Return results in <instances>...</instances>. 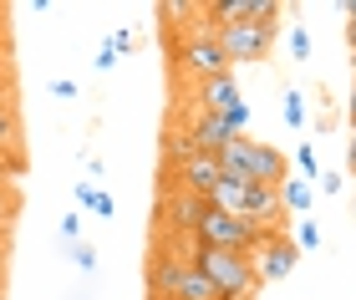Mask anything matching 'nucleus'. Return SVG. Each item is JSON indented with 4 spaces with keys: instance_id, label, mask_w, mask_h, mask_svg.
I'll return each instance as SVG.
<instances>
[{
    "instance_id": "1",
    "label": "nucleus",
    "mask_w": 356,
    "mask_h": 300,
    "mask_svg": "<svg viewBox=\"0 0 356 300\" xmlns=\"http://www.w3.org/2000/svg\"><path fill=\"white\" fill-rule=\"evenodd\" d=\"M193 270H199L209 285H214L219 300H254L260 290V270H254V255H234V249H209V244H193L188 249Z\"/></svg>"
},
{
    "instance_id": "2",
    "label": "nucleus",
    "mask_w": 356,
    "mask_h": 300,
    "mask_svg": "<svg viewBox=\"0 0 356 300\" xmlns=\"http://www.w3.org/2000/svg\"><path fill=\"white\" fill-rule=\"evenodd\" d=\"M214 203L229 209L234 219H245V224H254V229H280L285 224V203H280V188L275 183H250V178L224 173Z\"/></svg>"
},
{
    "instance_id": "3",
    "label": "nucleus",
    "mask_w": 356,
    "mask_h": 300,
    "mask_svg": "<svg viewBox=\"0 0 356 300\" xmlns=\"http://www.w3.org/2000/svg\"><path fill=\"white\" fill-rule=\"evenodd\" d=\"M219 168L234 173V178H250V183H275L280 188L290 178V158L275 148V143H254V138H234L229 148L219 153Z\"/></svg>"
},
{
    "instance_id": "4",
    "label": "nucleus",
    "mask_w": 356,
    "mask_h": 300,
    "mask_svg": "<svg viewBox=\"0 0 356 300\" xmlns=\"http://www.w3.org/2000/svg\"><path fill=\"white\" fill-rule=\"evenodd\" d=\"M270 229H254L245 219H234L229 209H219V203H209L199 229H193V244H209V249H234V255H254V249L265 244Z\"/></svg>"
},
{
    "instance_id": "5",
    "label": "nucleus",
    "mask_w": 356,
    "mask_h": 300,
    "mask_svg": "<svg viewBox=\"0 0 356 300\" xmlns=\"http://www.w3.org/2000/svg\"><path fill=\"white\" fill-rule=\"evenodd\" d=\"M275 31H280V21H245V26L219 31V46H224V56H229V72L234 67H260V61L270 56V46H275Z\"/></svg>"
},
{
    "instance_id": "6",
    "label": "nucleus",
    "mask_w": 356,
    "mask_h": 300,
    "mask_svg": "<svg viewBox=\"0 0 356 300\" xmlns=\"http://www.w3.org/2000/svg\"><path fill=\"white\" fill-rule=\"evenodd\" d=\"M178 67H184L188 76H199V82H209V76H224V72H229V56H224V46H219L214 31H199V26H193L188 36H184V46H178Z\"/></svg>"
},
{
    "instance_id": "7",
    "label": "nucleus",
    "mask_w": 356,
    "mask_h": 300,
    "mask_svg": "<svg viewBox=\"0 0 356 300\" xmlns=\"http://www.w3.org/2000/svg\"><path fill=\"white\" fill-rule=\"evenodd\" d=\"M300 265V244L290 240L285 229H270L265 244L254 249V270H260V285H275V280H285L290 270Z\"/></svg>"
},
{
    "instance_id": "8",
    "label": "nucleus",
    "mask_w": 356,
    "mask_h": 300,
    "mask_svg": "<svg viewBox=\"0 0 356 300\" xmlns=\"http://www.w3.org/2000/svg\"><path fill=\"white\" fill-rule=\"evenodd\" d=\"M184 133H188L193 153H209V158H219V153H224V148H229L234 138H239V133H234V128H229V122H224L219 112H204V107L188 117V128H184Z\"/></svg>"
},
{
    "instance_id": "9",
    "label": "nucleus",
    "mask_w": 356,
    "mask_h": 300,
    "mask_svg": "<svg viewBox=\"0 0 356 300\" xmlns=\"http://www.w3.org/2000/svg\"><path fill=\"white\" fill-rule=\"evenodd\" d=\"M219 178H224V168H219V158H209V153H193L188 163L178 168V183H184L188 194L209 199V203H214V194H219Z\"/></svg>"
},
{
    "instance_id": "10",
    "label": "nucleus",
    "mask_w": 356,
    "mask_h": 300,
    "mask_svg": "<svg viewBox=\"0 0 356 300\" xmlns=\"http://www.w3.org/2000/svg\"><path fill=\"white\" fill-rule=\"evenodd\" d=\"M239 102H245V97H239V82H234V72H224V76H209V82H199V107H204V112H219V117H229Z\"/></svg>"
},
{
    "instance_id": "11",
    "label": "nucleus",
    "mask_w": 356,
    "mask_h": 300,
    "mask_svg": "<svg viewBox=\"0 0 356 300\" xmlns=\"http://www.w3.org/2000/svg\"><path fill=\"white\" fill-rule=\"evenodd\" d=\"M0 153L26 158V148H21V107H15L6 92H0Z\"/></svg>"
},
{
    "instance_id": "12",
    "label": "nucleus",
    "mask_w": 356,
    "mask_h": 300,
    "mask_svg": "<svg viewBox=\"0 0 356 300\" xmlns=\"http://www.w3.org/2000/svg\"><path fill=\"white\" fill-rule=\"evenodd\" d=\"M280 203H285V214H311V203H316V188L305 183V178H285L280 183Z\"/></svg>"
},
{
    "instance_id": "13",
    "label": "nucleus",
    "mask_w": 356,
    "mask_h": 300,
    "mask_svg": "<svg viewBox=\"0 0 356 300\" xmlns=\"http://www.w3.org/2000/svg\"><path fill=\"white\" fill-rule=\"evenodd\" d=\"M305 117H311V112H305V97H300V92H285V128H305Z\"/></svg>"
},
{
    "instance_id": "14",
    "label": "nucleus",
    "mask_w": 356,
    "mask_h": 300,
    "mask_svg": "<svg viewBox=\"0 0 356 300\" xmlns=\"http://www.w3.org/2000/svg\"><path fill=\"white\" fill-rule=\"evenodd\" d=\"M290 56L311 61V31H305V26H290Z\"/></svg>"
},
{
    "instance_id": "15",
    "label": "nucleus",
    "mask_w": 356,
    "mask_h": 300,
    "mask_svg": "<svg viewBox=\"0 0 356 300\" xmlns=\"http://www.w3.org/2000/svg\"><path fill=\"white\" fill-rule=\"evenodd\" d=\"M296 168H300V178H305V183H316V178H321V163H316V153L305 148V143H300V153H296Z\"/></svg>"
},
{
    "instance_id": "16",
    "label": "nucleus",
    "mask_w": 356,
    "mask_h": 300,
    "mask_svg": "<svg viewBox=\"0 0 356 300\" xmlns=\"http://www.w3.org/2000/svg\"><path fill=\"white\" fill-rule=\"evenodd\" d=\"M296 244H300V249H321V224H316V219H300Z\"/></svg>"
},
{
    "instance_id": "17",
    "label": "nucleus",
    "mask_w": 356,
    "mask_h": 300,
    "mask_svg": "<svg viewBox=\"0 0 356 300\" xmlns=\"http://www.w3.org/2000/svg\"><path fill=\"white\" fill-rule=\"evenodd\" d=\"M72 260H76V270H82V275H92V270H97V249H92V244H82V240L72 244Z\"/></svg>"
},
{
    "instance_id": "18",
    "label": "nucleus",
    "mask_w": 356,
    "mask_h": 300,
    "mask_svg": "<svg viewBox=\"0 0 356 300\" xmlns=\"http://www.w3.org/2000/svg\"><path fill=\"white\" fill-rule=\"evenodd\" d=\"M61 240H67V244H76V240H82V214H61Z\"/></svg>"
},
{
    "instance_id": "19",
    "label": "nucleus",
    "mask_w": 356,
    "mask_h": 300,
    "mask_svg": "<svg viewBox=\"0 0 356 300\" xmlns=\"http://www.w3.org/2000/svg\"><path fill=\"white\" fill-rule=\"evenodd\" d=\"M92 67H97V72H112V67H118V46L102 41V46H97V61H92Z\"/></svg>"
},
{
    "instance_id": "20",
    "label": "nucleus",
    "mask_w": 356,
    "mask_h": 300,
    "mask_svg": "<svg viewBox=\"0 0 356 300\" xmlns=\"http://www.w3.org/2000/svg\"><path fill=\"white\" fill-rule=\"evenodd\" d=\"M15 173H26V158H6V153H0V188H6Z\"/></svg>"
},
{
    "instance_id": "21",
    "label": "nucleus",
    "mask_w": 356,
    "mask_h": 300,
    "mask_svg": "<svg viewBox=\"0 0 356 300\" xmlns=\"http://www.w3.org/2000/svg\"><path fill=\"white\" fill-rule=\"evenodd\" d=\"M92 214H97V219H112V214H118V203H112V194H107V188H97V199H92Z\"/></svg>"
},
{
    "instance_id": "22",
    "label": "nucleus",
    "mask_w": 356,
    "mask_h": 300,
    "mask_svg": "<svg viewBox=\"0 0 356 300\" xmlns=\"http://www.w3.org/2000/svg\"><path fill=\"white\" fill-rule=\"evenodd\" d=\"M51 97L72 102V97H76V82H72V76H51Z\"/></svg>"
},
{
    "instance_id": "23",
    "label": "nucleus",
    "mask_w": 356,
    "mask_h": 300,
    "mask_svg": "<svg viewBox=\"0 0 356 300\" xmlns=\"http://www.w3.org/2000/svg\"><path fill=\"white\" fill-rule=\"evenodd\" d=\"M112 46H118V56H122V51H133V46H138V31H133V26H122L118 36H112Z\"/></svg>"
},
{
    "instance_id": "24",
    "label": "nucleus",
    "mask_w": 356,
    "mask_h": 300,
    "mask_svg": "<svg viewBox=\"0 0 356 300\" xmlns=\"http://www.w3.org/2000/svg\"><path fill=\"white\" fill-rule=\"evenodd\" d=\"M316 183H321V194H341V183H346V178H341V173H321Z\"/></svg>"
},
{
    "instance_id": "25",
    "label": "nucleus",
    "mask_w": 356,
    "mask_h": 300,
    "mask_svg": "<svg viewBox=\"0 0 356 300\" xmlns=\"http://www.w3.org/2000/svg\"><path fill=\"white\" fill-rule=\"evenodd\" d=\"M92 199H97V188L92 183H76V209H92Z\"/></svg>"
},
{
    "instance_id": "26",
    "label": "nucleus",
    "mask_w": 356,
    "mask_h": 300,
    "mask_svg": "<svg viewBox=\"0 0 356 300\" xmlns=\"http://www.w3.org/2000/svg\"><path fill=\"white\" fill-rule=\"evenodd\" d=\"M336 15H346V21L356 26V0H336Z\"/></svg>"
},
{
    "instance_id": "27",
    "label": "nucleus",
    "mask_w": 356,
    "mask_h": 300,
    "mask_svg": "<svg viewBox=\"0 0 356 300\" xmlns=\"http://www.w3.org/2000/svg\"><path fill=\"white\" fill-rule=\"evenodd\" d=\"M351 72H356V51H351Z\"/></svg>"
}]
</instances>
